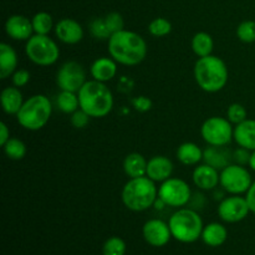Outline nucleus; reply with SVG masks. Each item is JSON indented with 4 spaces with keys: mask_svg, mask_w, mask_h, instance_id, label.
Returning a JSON list of instances; mask_svg holds the SVG:
<instances>
[{
    "mask_svg": "<svg viewBox=\"0 0 255 255\" xmlns=\"http://www.w3.org/2000/svg\"><path fill=\"white\" fill-rule=\"evenodd\" d=\"M251 153L252 151L249 149L243 148V147H239L238 149L233 152V161L237 164H241V166H246L249 164V159H251Z\"/></svg>",
    "mask_w": 255,
    "mask_h": 255,
    "instance_id": "39",
    "label": "nucleus"
},
{
    "mask_svg": "<svg viewBox=\"0 0 255 255\" xmlns=\"http://www.w3.org/2000/svg\"><path fill=\"white\" fill-rule=\"evenodd\" d=\"M10 139V131H9V127L6 126L5 122H1L0 124V144L4 146L7 141Z\"/></svg>",
    "mask_w": 255,
    "mask_h": 255,
    "instance_id": "41",
    "label": "nucleus"
},
{
    "mask_svg": "<svg viewBox=\"0 0 255 255\" xmlns=\"http://www.w3.org/2000/svg\"><path fill=\"white\" fill-rule=\"evenodd\" d=\"M105 22H106V26L109 29V31L112 34H116V32L121 31L125 27V21L124 17L120 12L112 11L105 16Z\"/></svg>",
    "mask_w": 255,
    "mask_h": 255,
    "instance_id": "35",
    "label": "nucleus"
},
{
    "mask_svg": "<svg viewBox=\"0 0 255 255\" xmlns=\"http://www.w3.org/2000/svg\"><path fill=\"white\" fill-rule=\"evenodd\" d=\"M192 197L188 183L179 178H168L162 182L158 188V198L163 201L167 207L181 208L189 203Z\"/></svg>",
    "mask_w": 255,
    "mask_h": 255,
    "instance_id": "10",
    "label": "nucleus"
},
{
    "mask_svg": "<svg viewBox=\"0 0 255 255\" xmlns=\"http://www.w3.org/2000/svg\"><path fill=\"white\" fill-rule=\"evenodd\" d=\"M148 31L154 37L167 36L172 31V24L166 17H156L149 22Z\"/></svg>",
    "mask_w": 255,
    "mask_h": 255,
    "instance_id": "30",
    "label": "nucleus"
},
{
    "mask_svg": "<svg viewBox=\"0 0 255 255\" xmlns=\"http://www.w3.org/2000/svg\"><path fill=\"white\" fill-rule=\"evenodd\" d=\"M252 183H253L252 174L246 167L241 164H229L221 171L219 184L229 194L241 196V194L247 193Z\"/></svg>",
    "mask_w": 255,
    "mask_h": 255,
    "instance_id": "9",
    "label": "nucleus"
},
{
    "mask_svg": "<svg viewBox=\"0 0 255 255\" xmlns=\"http://www.w3.org/2000/svg\"><path fill=\"white\" fill-rule=\"evenodd\" d=\"M201 238L204 244L216 248V247H221L226 243L227 238H228V231L223 224L214 222V223L204 226Z\"/></svg>",
    "mask_w": 255,
    "mask_h": 255,
    "instance_id": "23",
    "label": "nucleus"
},
{
    "mask_svg": "<svg viewBox=\"0 0 255 255\" xmlns=\"http://www.w3.org/2000/svg\"><path fill=\"white\" fill-rule=\"evenodd\" d=\"M92 79L96 81L105 82L111 81L117 74V62L112 57H99L92 62L90 67Z\"/></svg>",
    "mask_w": 255,
    "mask_h": 255,
    "instance_id": "19",
    "label": "nucleus"
},
{
    "mask_svg": "<svg viewBox=\"0 0 255 255\" xmlns=\"http://www.w3.org/2000/svg\"><path fill=\"white\" fill-rule=\"evenodd\" d=\"M122 202L132 212H144L152 208L158 198L156 182L147 176L129 178L122 188Z\"/></svg>",
    "mask_w": 255,
    "mask_h": 255,
    "instance_id": "4",
    "label": "nucleus"
},
{
    "mask_svg": "<svg viewBox=\"0 0 255 255\" xmlns=\"http://www.w3.org/2000/svg\"><path fill=\"white\" fill-rule=\"evenodd\" d=\"M192 50L198 57L209 56L213 52V37L206 31H199L192 37Z\"/></svg>",
    "mask_w": 255,
    "mask_h": 255,
    "instance_id": "26",
    "label": "nucleus"
},
{
    "mask_svg": "<svg viewBox=\"0 0 255 255\" xmlns=\"http://www.w3.org/2000/svg\"><path fill=\"white\" fill-rule=\"evenodd\" d=\"M90 119H91V116H90L89 114H86L84 110L79 109L77 111H75L74 114H71V119H70V121H71V125L75 127V128L81 129V128H85V127H87V125L90 124Z\"/></svg>",
    "mask_w": 255,
    "mask_h": 255,
    "instance_id": "36",
    "label": "nucleus"
},
{
    "mask_svg": "<svg viewBox=\"0 0 255 255\" xmlns=\"http://www.w3.org/2000/svg\"><path fill=\"white\" fill-rule=\"evenodd\" d=\"M201 134L209 146H228L233 139L234 128L228 119L213 116L203 122Z\"/></svg>",
    "mask_w": 255,
    "mask_h": 255,
    "instance_id": "8",
    "label": "nucleus"
},
{
    "mask_svg": "<svg viewBox=\"0 0 255 255\" xmlns=\"http://www.w3.org/2000/svg\"><path fill=\"white\" fill-rule=\"evenodd\" d=\"M172 238L181 243H194L202 237L203 221L196 211L189 208H179L168 221Z\"/></svg>",
    "mask_w": 255,
    "mask_h": 255,
    "instance_id": "6",
    "label": "nucleus"
},
{
    "mask_svg": "<svg viewBox=\"0 0 255 255\" xmlns=\"http://www.w3.org/2000/svg\"><path fill=\"white\" fill-rule=\"evenodd\" d=\"M17 70L16 51L6 42L0 44V79L5 80Z\"/></svg>",
    "mask_w": 255,
    "mask_h": 255,
    "instance_id": "21",
    "label": "nucleus"
},
{
    "mask_svg": "<svg viewBox=\"0 0 255 255\" xmlns=\"http://www.w3.org/2000/svg\"><path fill=\"white\" fill-rule=\"evenodd\" d=\"M132 106L134 107L136 111L147 112L152 109V101L146 96H138L131 100Z\"/></svg>",
    "mask_w": 255,
    "mask_h": 255,
    "instance_id": "38",
    "label": "nucleus"
},
{
    "mask_svg": "<svg viewBox=\"0 0 255 255\" xmlns=\"http://www.w3.org/2000/svg\"><path fill=\"white\" fill-rule=\"evenodd\" d=\"M56 105L60 111L71 115L80 109L79 95L71 91H60L56 97Z\"/></svg>",
    "mask_w": 255,
    "mask_h": 255,
    "instance_id": "27",
    "label": "nucleus"
},
{
    "mask_svg": "<svg viewBox=\"0 0 255 255\" xmlns=\"http://www.w3.org/2000/svg\"><path fill=\"white\" fill-rule=\"evenodd\" d=\"M126 243L120 237H111L107 239L102 247V255H125Z\"/></svg>",
    "mask_w": 255,
    "mask_h": 255,
    "instance_id": "31",
    "label": "nucleus"
},
{
    "mask_svg": "<svg viewBox=\"0 0 255 255\" xmlns=\"http://www.w3.org/2000/svg\"><path fill=\"white\" fill-rule=\"evenodd\" d=\"M237 37L246 44L255 42V21L253 20L242 21L237 27Z\"/></svg>",
    "mask_w": 255,
    "mask_h": 255,
    "instance_id": "32",
    "label": "nucleus"
},
{
    "mask_svg": "<svg viewBox=\"0 0 255 255\" xmlns=\"http://www.w3.org/2000/svg\"><path fill=\"white\" fill-rule=\"evenodd\" d=\"M173 173V163L166 156H154L147 162L146 176L154 182H164Z\"/></svg>",
    "mask_w": 255,
    "mask_h": 255,
    "instance_id": "17",
    "label": "nucleus"
},
{
    "mask_svg": "<svg viewBox=\"0 0 255 255\" xmlns=\"http://www.w3.org/2000/svg\"><path fill=\"white\" fill-rule=\"evenodd\" d=\"M77 95L80 109L89 114L91 119L106 117L114 109V95L105 82L86 81Z\"/></svg>",
    "mask_w": 255,
    "mask_h": 255,
    "instance_id": "2",
    "label": "nucleus"
},
{
    "mask_svg": "<svg viewBox=\"0 0 255 255\" xmlns=\"http://www.w3.org/2000/svg\"><path fill=\"white\" fill-rule=\"evenodd\" d=\"M233 139L239 147L254 151L255 149V120L247 119L246 121L236 125Z\"/></svg>",
    "mask_w": 255,
    "mask_h": 255,
    "instance_id": "20",
    "label": "nucleus"
},
{
    "mask_svg": "<svg viewBox=\"0 0 255 255\" xmlns=\"http://www.w3.org/2000/svg\"><path fill=\"white\" fill-rule=\"evenodd\" d=\"M30 77L31 76H30V72L27 71V70L17 69L16 71L11 75L12 85L16 87H19V89H21V87L26 86V85L29 84Z\"/></svg>",
    "mask_w": 255,
    "mask_h": 255,
    "instance_id": "37",
    "label": "nucleus"
},
{
    "mask_svg": "<svg viewBox=\"0 0 255 255\" xmlns=\"http://www.w3.org/2000/svg\"><path fill=\"white\" fill-rule=\"evenodd\" d=\"M52 114V106L49 97L45 95H34L24 102L16 120L27 131H39L46 126Z\"/></svg>",
    "mask_w": 255,
    "mask_h": 255,
    "instance_id": "5",
    "label": "nucleus"
},
{
    "mask_svg": "<svg viewBox=\"0 0 255 255\" xmlns=\"http://www.w3.org/2000/svg\"><path fill=\"white\" fill-rule=\"evenodd\" d=\"M1 106L2 110L6 115H15L16 116L17 112L24 105V99H22V94L20 91L19 87L11 86L5 87L1 91Z\"/></svg>",
    "mask_w": 255,
    "mask_h": 255,
    "instance_id": "22",
    "label": "nucleus"
},
{
    "mask_svg": "<svg viewBox=\"0 0 255 255\" xmlns=\"http://www.w3.org/2000/svg\"><path fill=\"white\" fill-rule=\"evenodd\" d=\"M55 35L64 44L75 45L84 39V29L76 20L65 17L55 25Z\"/></svg>",
    "mask_w": 255,
    "mask_h": 255,
    "instance_id": "15",
    "label": "nucleus"
},
{
    "mask_svg": "<svg viewBox=\"0 0 255 255\" xmlns=\"http://www.w3.org/2000/svg\"><path fill=\"white\" fill-rule=\"evenodd\" d=\"M90 30L96 39L109 40L111 36V32L109 31L106 22H105V17H96V19L92 20L91 24H90Z\"/></svg>",
    "mask_w": 255,
    "mask_h": 255,
    "instance_id": "34",
    "label": "nucleus"
},
{
    "mask_svg": "<svg viewBox=\"0 0 255 255\" xmlns=\"http://www.w3.org/2000/svg\"><path fill=\"white\" fill-rule=\"evenodd\" d=\"M109 54L117 64L136 66L146 59L147 44L139 34L124 29L110 36Z\"/></svg>",
    "mask_w": 255,
    "mask_h": 255,
    "instance_id": "1",
    "label": "nucleus"
},
{
    "mask_svg": "<svg viewBox=\"0 0 255 255\" xmlns=\"http://www.w3.org/2000/svg\"><path fill=\"white\" fill-rule=\"evenodd\" d=\"M5 154L12 161H20L26 156V146L19 138H11L2 146Z\"/></svg>",
    "mask_w": 255,
    "mask_h": 255,
    "instance_id": "29",
    "label": "nucleus"
},
{
    "mask_svg": "<svg viewBox=\"0 0 255 255\" xmlns=\"http://www.w3.org/2000/svg\"><path fill=\"white\" fill-rule=\"evenodd\" d=\"M251 213L246 197L232 194L219 203L218 214L222 221L227 223H238L246 219Z\"/></svg>",
    "mask_w": 255,
    "mask_h": 255,
    "instance_id": "12",
    "label": "nucleus"
},
{
    "mask_svg": "<svg viewBox=\"0 0 255 255\" xmlns=\"http://www.w3.org/2000/svg\"><path fill=\"white\" fill-rule=\"evenodd\" d=\"M192 179L196 187L203 191H211L214 189L219 184L221 181V173L218 169L214 167L209 166V164H199L194 168L193 173H192Z\"/></svg>",
    "mask_w": 255,
    "mask_h": 255,
    "instance_id": "16",
    "label": "nucleus"
},
{
    "mask_svg": "<svg viewBox=\"0 0 255 255\" xmlns=\"http://www.w3.org/2000/svg\"><path fill=\"white\" fill-rule=\"evenodd\" d=\"M228 67L216 55L199 57L194 65V79L203 91L216 94L223 90L228 82Z\"/></svg>",
    "mask_w": 255,
    "mask_h": 255,
    "instance_id": "3",
    "label": "nucleus"
},
{
    "mask_svg": "<svg viewBox=\"0 0 255 255\" xmlns=\"http://www.w3.org/2000/svg\"><path fill=\"white\" fill-rule=\"evenodd\" d=\"M86 82V72L76 61H67L56 74V85L61 91L79 92Z\"/></svg>",
    "mask_w": 255,
    "mask_h": 255,
    "instance_id": "11",
    "label": "nucleus"
},
{
    "mask_svg": "<svg viewBox=\"0 0 255 255\" xmlns=\"http://www.w3.org/2000/svg\"><path fill=\"white\" fill-rule=\"evenodd\" d=\"M32 27H34V34L39 35H49L50 31L54 27L52 16L46 11H40L32 16L31 19Z\"/></svg>",
    "mask_w": 255,
    "mask_h": 255,
    "instance_id": "28",
    "label": "nucleus"
},
{
    "mask_svg": "<svg viewBox=\"0 0 255 255\" xmlns=\"http://www.w3.org/2000/svg\"><path fill=\"white\" fill-rule=\"evenodd\" d=\"M5 32L7 36L16 41H27L34 35L31 20L24 15L15 14L5 21Z\"/></svg>",
    "mask_w": 255,
    "mask_h": 255,
    "instance_id": "14",
    "label": "nucleus"
},
{
    "mask_svg": "<svg viewBox=\"0 0 255 255\" xmlns=\"http://www.w3.org/2000/svg\"><path fill=\"white\" fill-rule=\"evenodd\" d=\"M143 238L149 246L161 248L168 244L171 241L172 233L169 229V224L162 219H149L144 223L142 228Z\"/></svg>",
    "mask_w": 255,
    "mask_h": 255,
    "instance_id": "13",
    "label": "nucleus"
},
{
    "mask_svg": "<svg viewBox=\"0 0 255 255\" xmlns=\"http://www.w3.org/2000/svg\"><path fill=\"white\" fill-rule=\"evenodd\" d=\"M246 199L247 202H248V206H249V209H251V212L255 214V181H253L251 188H249L248 192L246 193Z\"/></svg>",
    "mask_w": 255,
    "mask_h": 255,
    "instance_id": "40",
    "label": "nucleus"
},
{
    "mask_svg": "<svg viewBox=\"0 0 255 255\" xmlns=\"http://www.w3.org/2000/svg\"><path fill=\"white\" fill-rule=\"evenodd\" d=\"M233 159V152L229 151L227 146H209L203 151L204 163L214 167L216 169H223L231 164Z\"/></svg>",
    "mask_w": 255,
    "mask_h": 255,
    "instance_id": "18",
    "label": "nucleus"
},
{
    "mask_svg": "<svg viewBox=\"0 0 255 255\" xmlns=\"http://www.w3.org/2000/svg\"><path fill=\"white\" fill-rule=\"evenodd\" d=\"M249 167H251V169H253L255 172V149L254 151H252L251 153V159H249Z\"/></svg>",
    "mask_w": 255,
    "mask_h": 255,
    "instance_id": "42",
    "label": "nucleus"
},
{
    "mask_svg": "<svg viewBox=\"0 0 255 255\" xmlns=\"http://www.w3.org/2000/svg\"><path fill=\"white\" fill-rule=\"evenodd\" d=\"M177 158L184 166H196L203 159V151L193 142H184L177 149Z\"/></svg>",
    "mask_w": 255,
    "mask_h": 255,
    "instance_id": "24",
    "label": "nucleus"
},
{
    "mask_svg": "<svg viewBox=\"0 0 255 255\" xmlns=\"http://www.w3.org/2000/svg\"><path fill=\"white\" fill-rule=\"evenodd\" d=\"M227 119L234 125H238L241 122L246 121L248 119V112H247L246 107L241 104H232L227 110Z\"/></svg>",
    "mask_w": 255,
    "mask_h": 255,
    "instance_id": "33",
    "label": "nucleus"
},
{
    "mask_svg": "<svg viewBox=\"0 0 255 255\" xmlns=\"http://www.w3.org/2000/svg\"><path fill=\"white\" fill-rule=\"evenodd\" d=\"M27 59L39 66L54 65L60 57V49L49 35L34 34L25 45Z\"/></svg>",
    "mask_w": 255,
    "mask_h": 255,
    "instance_id": "7",
    "label": "nucleus"
},
{
    "mask_svg": "<svg viewBox=\"0 0 255 255\" xmlns=\"http://www.w3.org/2000/svg\"><path fill=\"white\" fill-rule=\"evenodd\" d=\"M147 162L148 161H146V158L141 153H137V152L127 154L124 161L125 173L129 178H138V177L146 176Z\"/></svg>",
    "mask_w": 255,
    "mask_h": 255,
    "instance_id": "25",
    "label": "nucleus"
}]
</instances>
